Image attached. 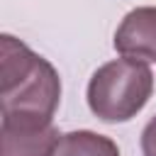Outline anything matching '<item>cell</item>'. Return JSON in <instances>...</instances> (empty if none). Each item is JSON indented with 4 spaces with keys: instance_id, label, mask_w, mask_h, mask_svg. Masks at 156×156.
I'll list each match as a JSON object with an SVG mask.
<instances>
[{
    "instance_id": "5",
    "label": "cell",
    "mask_w": 156,
    "mask_h": 156,
    "mask_svg": "<svg viewBox=\"0 0 156 156\" xmlns=\"http://www.w3.org/2000/svg\"><path fill=\"white\" fill-rule=\"evenodd\" d=\"M51 156H119V149L105 134L78 129V132L61 134Z\"/></svg>"
},
{
    "instance_id": "3",
    "label": "cell",
    "mask_w": 156,
    "mask_h": 156,
    "mask_svg": "<svg viewBox=\"0 0 156 156\" xmlns=\"http://www.w3.org/2000/svg\"><path fill=\"white\" fill-rule=\"evenodd\" d=\"M58 139L61 134L54 127V122L2 115L0 124L2 156H51Z\"/></svg>"
},
{
    "instance_id": "6",
    "label": "cell",
    "mask_w": 156,
    "mask_h": 156,
    "mask_svg": "<svg viewBox=\"0 0 156 156\" xmlns=\"http://www.w3.org/2000/svg\"><path fill=\"white\" fill-rule=\"evenodd\" d=\"M141 154L144 156H156V117H151L149 124L141 132Z\"/></svg>"
},
{
    "instance_id": "1",
    "label": "cell",
    "mask_w": 156,
    "mask_h": 156,
    "mask_svg": "<svg viewBox=\"0 0 156 156\" xmlns=\"http://www.w3.org/2000/svg\"><path fill=\"white\" fill-rule=\"evenodd\" d=\"M61 100L56 68L12 34L0 37V105L7 117L51 122Z\"/></svg>"
},
{
    "instance_id": "2",
    "label": "cell",
    "mask_w": 156,
    "mask_h": 156,
    "mask_svg": "<svg viewBox=\"0 0 156 156\" xmlns=\"http://www.w3.org/2000/svg\"><path fill=\"white\" fill-rule=\"evenodd\" d=\"M154 93L149 63L115 58L102 63L88 83V107L102 122H127L136 117Z\"/></svg>"
},
{
    "instance_id": "4",
    "label": "cell",
    "mask_w": 156,
    "mask_h": 156,
    "mask_svg": "<svg viewBox=\"0 0 156 156\" xmlns=\"http://www.w3.org/2000/svg\"><path fill=\"white\" fill-rule=\"evenodd\" d=\"M115 49L124 58L156 63V7L141 5L124 15L115 32Z\"/></svg>"
}]
</instances>
